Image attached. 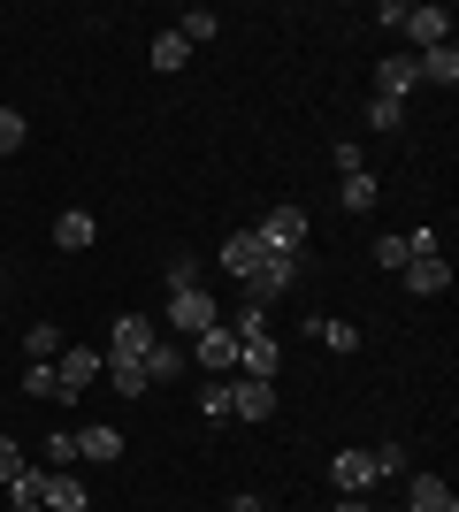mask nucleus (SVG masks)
<instances>
[{"label": "nucleus", "mask_w": 459, "mask_h": 512, "mask_svg": "<svg viewBox=\"0 0 459 512\" xmlns=\"http://www.w3.org/2000/svg\"><path fill=\"white\" fill-rule=\"evenodd\" d=\"M238 367H245V383H276V367H284V352H276V337H268V329H253V337H238Z\"/></svg>", "instance_id": "8"}, {"label": "nucleus", "mask_w": 459, "mask_h": 512, "mask_svg": "<svg viewBox=\"0 0 459 512\" xmlns=\"http://www.w3.org/2000/svg\"><path fill=\"white\" fill-rule=\"evenodd\" d=\"M222 268H230L238 283L261 268V245H253V230H230V237H222Z\"/></svg>", "instance_id": "18"}, {"label": "nucleus", "mask_w": 459, "mask_h": 512, "mask_svg": "<svg viewBox=\"0 0 459 512\" xmlns=\"http://www.w3.org/2000/svg\"><path fill=\"white\" fill-rule=\"evenodd\" d=\"M222 321V306H215V291L199 283V291H169V329H184V337H199V329H215Z\"/></svg>", "instance_id": "4"}, {"label": "nucleus", "mask_w": 459, "mask_h": 512, "mask_svg": "<svg viewBox=\"0 0 459 512\" xmlns=\"http://www.w3.org/2000/svg\"><path fill=\"white\" fill-rule=\"evenodd\" d=\"M291 276H299V253H261V268L245 276V299H253V306H268L276 291H291Z\"/></svg>", "instance_id": "5"}, {"label": "nucleus", "mask_w": 459, "mask_h": 512, "mask_svg": "<svg viewBox=\"0 0 459 512\" xmlns=\"http://www.w3.org/2000/svg\"><path fill=\"white\" fill-rule=\"evenodd\" d=\"M54 245H62V253H92V245H100V222H92L85 207H62L54 214Z\"/></svg>", "instance_id": "11"}, {"label": "nucleus", "mask_w": 459, "mask_h": 512, "mask_svg": "<svg viewBox=\"0 0 459 512\" xmlns=\"http://www.w3.org/2000/svg\"><path fill=\"white\" fill-rule=\"evenodd\" d=\"M108 375V352L100 344H62L54 352V398H77V390H92Z\"/></svg>", "instance_id": "1"}, {"label": "nucleus", "mask_w": 459, "mask_h": 512, "mask_svg": "<svg viewBox=\"0 0 459 512\" xmlns=\"http://www.w3.org/2000/svg\"><path fill=\"white\" fill-rule=\"evenodd\" d=\"M306 329H314V344H322V352H337V360H352V352H360V329H352V321H306Z\"/></svg>", "instance_id": "21"}, {"label": "nucleus", "mask_w": 459, "mask_h": 512, "mask_svg": "<svg viewBox=\"0 0 459 512\" xmlns=\"http://www.w3.org/2000/svg\"><path fill=\"white\" fill-rule=\"evenodd\" d=\"M406 260H414V245H406L398 230H383V237H375V268H406Z\"/></svg>", "instance_id": "28"}, {"label": "nucleus", "mask_w": 459, "mask_h": 512, "mask_svg": "<svg viewBox=\"0 0 459 512\" xmlns=\"http://www.w3.org/2000/svg\"><path fill=\"white\" fill-rule=\"evenodd\" d=\"M199 367H207V375H230V367H238V329H222V321H215V329H199Z\"/></svg>", "instance_id": "10"}, {"label": "nucleus", "mask_w": 459, "mask_h": 512, "mask_svg": "<svg viewBox=\"0 0 459 512\" xmlns=\"http://www.w3.org/2000/svg\"><path fill=\"white\" fill-rule=\"evenodd\" d=\"M161 283H169V291H199V260H192V253H176L169 268H161Z\"/></svg>", "instance_id": "30"}, {"label": "nucleus", "mask_w": 459, "mask_h": 512, "mask_svg": "<svg viewBox=\"0 0 459 512\" xmlns=\"http://www.w3.org/2000/svg\"><path fill=\"white\" fill-rule=\"evenodd\" d=\"M230 512H268V505H261V497H230Z\"/></svg>", "instance_id": "37"}, {"label": "nucleus", "mask_w": 459, "mask_h": 512, "mask_svg": "<svg viewBox=\"0 0 459 512\" xmlns=\"http://www.w3.org/2000/svg\"><path fill=\"white\" fill-rule=\"evenodd\" d=\"M406 39L429 54V46H452V8H406V23H398Z\"/></svg>", "instance_id": "9"}, {"label": "nucleus", "mask_w": 459, "mask_h": 512, "mask_svg": "<svg viewBox=\"0 0 459 512\" xmlns=\"http://www.w3.org/2000/svg\"><path fill=\"white\" fill-rule=\"evenodd\" d=\"M414 77L421 85H459V54L452 46H429V54H414Z\"/></svg>", "instance_id": "19"}, {"label": "nucleus", "mask_w": 459, "mask_h": 512, "mask_svg": "<svg viewBox=\"0 0 459 512\" xmlns=\"http://www.w3.org/2000/svg\"><path fill=\"white\" fill-rule=\"evenodd\" d=\"M375 85H383V92H375V100H406V92L421 85V77H414V54H391V62L375 69Z\"/></svg>", "instance_id": "16"}, {"label": "nucleus", "mask_w": 459, "mask_h": 512, "mask_svg": "<svg viewBox=\"0 0 459 512\" xmlns=\"http://www.w3.org/2000/svg\"><path fill=\"white\" fill-rule=\"evenodd\" d=\"M253 245H261V253H299L306 245V207H268L261 230H253Z\"/></svg>", "instance_id": "3"}, {"label": "nucleus", "mask_w": 459, "mask_h": 512, "mask_svg": "<svg viewBox=\"0 0 459 512\" xmlns=\"http://www.w3.org/2000/svg\"><path fill=\"white\" fill-rule=\"evenodd\" d=\"M0 314H8V291H0Z\"/></svg>", "instance_id": "39"}, {"label": "nucleus", "mask_w": 459, "mask_h": 512, "mask_svg": "<svg viewBox=\"0 0 459 512\" xmlns=\"http://www.w3.org/2000/svg\"><path fill=\"white\" fill-rule=\"evenodd\" d=\"M23 138H31V123H23L16 107L0 100V153H23Z\"/></svg>", "instance_id": "29"}, {"label": "nucleus", "mask_w": 459, "mask_h": 512, "mask_svg": "<svg viewBox=\"0 0 459 512\" xmlns=\"http://www.w3.org/2000/svg\"><path fill=\"white\" fill-rule=\"evenodd\" d=\"M23 390H31V398H54V360H31V367H23Z\"/></svg>", "instance_id": "32"}, {"label": "nucleus", "mask_w": 459, "mask_h": 512, "mask_svg": "<svg viewBox=\"0 0 459 512\" xmlns=\"http://www.w3.org/2000/svg\"><path fill=\"white\" fill-rule=\"evenodd\" d=\"M276 413V383H230V421H268Z\"/></svg>", "instance_id": "14"}, {"label": "nucleus", "mask_w": 459, "mask_h": 512, "mask_svg": "<svg viewBox=\"0 0 459 512\" xmlns=\"http://www.w3.org/2000/svg\"><path fill=\"white\" fill-rule=\"evenodd\" d=\"M184 62H192V46L176 39V31H161V39H153V69H161V77H176Z\"/></svg>", "instance_id": "25"}, {"label": "nucleus", "mask_w": 459, "mask_h": 512, "mask_svg": "<svg viewBox=\"0 0 459 512\" xmlns=\"http://www.w3.org/2000/svg\"><path fill=\"white\" fill-rule=\"evenodd\" d=\"M153 337H161V329H153L146 314H115V321H108V344H100V352H108V360H131V367H146Z\"/></svg>", "instance_id": "2"}, {"label": "nucleus", "mask_w": 459, "mask_h": 512, "mask_svg": "<svg viewBox=\"0 0 459 512\" xmlns=\"http://www.w3.org/2000/svg\"><path fill=\"white\" fill-rule=\"evenodd\" d=\"M54 352H62V329H54V321H31V329H23V360H54Z\"/></svg>", "instance_id": "24"}, {"label": "nucleus", "mask_w": 459, "mask_h": 512, "mask_svg": "<svg viewBox=\"0 0 459 512\" xmlns=\"http://www.w3.org/2000/svg\"><path fill=\"white\" fill-rule=\"evenodd\" d=\"M184 375V344L176 337H153V352H146V383H176Z\"/></svg>", "instance_id": "20"}, {"label": "nucleus", "mask_w": 459, "mask_h": 512, "mask_svg": "<svg viewBox=\"0 0 459 512\" xmlns=\"http://www.w3.org/2000/svg\"><path fill=\"white\" fill-rule=\"evenodd\" d=\"M375 199H383V184H375V169H360V176H345V207L352 214H368Z\"/></svg>", "instance_id": "26"}, {"label": "nucleus", "mask_w": 459, "mask_h": 512, "mask_svg": "<svg viewBox=\"0 0 459 512\" xmlns=\"http://www.w3.org/2000/svg\"><path fill=\"white\" fill-rule=\"evenodd\" d=\"M46 512H92L85 482H77L69 467H46Z\"/></svg>", "instance_id": "15"}, {"label": "nucleus", "mask_w": 459, "mask_h": 512, "mask_svg": "<svg viewBox=\"0 0 459 512\" xmlns=\"http://www.w3.org/2000/svg\"><path fill=\"white\" fill-rule=\"evenodd\" d=\"M199 421H230V383H207V390H199Z\"/></svg>", "instance_id": "31"}, {"label": "nucleus", "mask_w": 459, "mask_h": 512, "mask_svg": "<svg viewBox=\"0 0 459 512\" xmlns=\"http://www.w3.org/2000/svg\"><path fill=\"white\" fill-rule=\"evenodd\" d=\"M215 31H222V16H215V8H192V16H176V39H184V46H207Z\"/></svg>", "instance_id": "22"}, {"label": "nucleus", "mask_w": 459, "mask_h": 512, "mask_svg": "<svg viewBox=\"0 0 459 512\" xmlns=\"http://www.w3.org/2000/svg\"><path fill=\"white\" fill-rule=\"evenodd\" d=\"M368 482H383L368 451H329V490H337V497H360Z\"/></svg>", "instance_id": "6"}, {"label": "nucleus", "mask_w": 459, "mask_h": 512, "mask_svg": "<svg viewBox=\"0 0 459 512\" xmlns=\"http://www.w3.org/2000/svg\"><path fill=\"white\" fill-rule=\"evenodd\" d=\"M368 130H383V138L406 130V100H368Z\"/></svg>", "instance_id": "27"}, {"label": "nucleus", "mask_w": 459, "mask_h": 512, "mask_svg": "<svg viewBox=\"0 0 459 512\" xmlns=\"http://www.w3.org/2000/svg\"><path fill=\"white\" fill-rule=\"evenodd\" d=\"M8 512H46V467H23L8 482Z\"/></svg>", "instance_id": "17"}, {"label": "nucleus", "mask_w": 459, "mask_h": 512, "mask_svg": "<svg viewBox=\"0 0 459 512\" xmlns=\"http://www.w3.org/2000/svg\"><path fill=\"white\" fill-rule=\"evenodd\" d=\"M46 467H77V436H46Z\"/></svg>", "instance_id": "34"}, {"label": "nucleus", "mask_w": 459, "mask_h": 512, "mask_svg": "<svg viewBox=\"0 0 459 512\" xmlns=\"http://www.w3.org/2000/svg\"><path fill=\"white\" fill-rule=\"evenodd\" d=\"M406 291H414V299H437V291H452V268H444V253L406 260Z\"/></svg>", "instance_id": "13"}, {"label": "nucleus", "mask_w": 459, "mask_h": 512, "mask_svg": "<svg viewBox=\"0 0 459 512\" xmlns=\"http://www.w3.org/2000/svg\"><path fill=\"white\" fill-rule=\"evenodd\" d=\"M337 512H375V505H368V497H337Z\"/></svg>", "instance_id": "38"}, {"label": "nucleus", "mask_w": 459, "mask_h": 512, "mask_svg": "<svg viewBox=\"0 0 459 512\" xmlns=\"http://www.w3.org/2000/svg\"><path fill=\"white\" fill-rule=\"evenodd\" d=\"M368 459H375V474H406V451H398V444H383V451H368Z\"/></svg>", "instance_id": "36"}, {"label": "nucleus", "mask_w": 459, "mask_h": 512, "mask_svg": "<svg viewBox=\"0 0 459 512\" xmlns=\"http://www.w3.org/2000/svg\"><path fill=\"white\" fill-rule=\"evenodd\" d=\"M329 161H337V176H360L368 169V146H329Z\"/></svg>", "instance_id": "33"}, {"label": "nucleus", "mask_w": 459, "mask_h": 512, "mask_svg": "<svg viewBox=\"0 0 459 512\" xmlns=\"http://www.w3.org/2000/svg\"><path fill=\"white\" fill-rule=\"evenodd\" d=\"M406 512H459V497H452V482H444V474L406 467Z\"/></svg>", "instance_id": "7"}, {"label": "nucleus", "mask_w": 459, "mask_h": 512, "mask_svg": "<svg viewBox=\"0 0 459 512\" xmlns=\"http://www.w3.org/2000/svg\"><path fill=\"white\" fill-rule=\"evenodd\" d=\"M100 383H108L115 398H138V390H153V383H146V367H131V360H108V375H100Z\"/></svg>", "instance_id": "23"}, {"label": "nucleus", "mask_w": 459, "mask_h": 512, "mask_svg": "<svg viewBox=\"0 0 459 512\" xmlns=\"http://www.w3.org/2000/svg\"><path fill=\"white\" fill-rule=\"evenodd\" d=\"M77 459H92V467H115V459H123V428H108V421L77 428Z\"/></svg>", "instance_id": "12"}, {"label": "nucleus", "mask_w": 459, "mask_h": 512, "mask_svg": "<svg viewBox=\"0 0 459 512\" xmlns=\"http://www.w3.org/2000/svg\"><path fill=\"white\" fill-rule=\"evenodd\" d=\"M23 474V451H16V436H0V482H16Z\"/></svg>", "instance_id": "35"}]
</instances>
